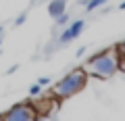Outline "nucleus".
I'll list each match as a JSON object with an SVG mask.
<instances>
[{"label": "nucleus", "instance_id": "obj_1", "mask_svg": "<svg viewBox=\"0 0 125 121\" xmlns=\"http://www.w3.org/2000/svg\"><path fill=\"white\" fill-rule=\"evenodd\" d=\"M121 61H123V56H121L119 50L117 48H108V50H102V52L94 54L88 63L83 65V69H85L88 75L106 79V77H113L121 69Z\"/></svg>", "mask_w": 125, "mask_h": 121}, {"label": "nucleus", "instance_id": "obj_2", "mask_svg": "<svg viewBox=\"0 0 125 121\" xmlns=\"http://www.w3.org/2000/svg\"><path fill=\"white\" fill-rule=\"evenodd\" d=\"M85 84H88V73H85L83 67H77L73 69V71H69L67 75H62L61 79L56 81V86H54V96H56L58 100H65V98H71V96H75L77 92H81V90L85 88Z\"/></svg>", "mask_w": 125, "mask_h": 121}, {"label": "nucleus", "instance_id": "obj_3", "mask_svg": "<svg viewBox=\"0 0 125 121\" xmlns=\"http://www.w3.org/2000/svg\"><path fill=\"white\" fill-rule=\"evenodd\" d=\"M36 111H33V104L29 102H19L15 107H10L6 113H2L0 121H33Z\"/></svg>", "mask_w": 125, "mask_h": 121}, {"label": "nucleus", "instance_id": "obj_4", "mask_svg": "<svg viewBox=\"0 0 125 121\" xmlns=\"http://www.w3.org/2000/svg\"><path fill=\"white\" fill-rule=\"evenodd\" d=\"M83 27H85V21H83V19L73 21L71 25H69L67 29L58 36V42H61V44H67V42H71V40H75V38H79L81 32H83Z\"/></svg>", "mask_w": 125, "mask_h": 121}, {"label": "nucleus", "instance_id": "obj_5", "mask_svg": "<svg viewBox=\"0 0 125 121\" xmlns=\"http://www.w3.org/2000/svg\"><path fill=\"white\" fill-rule=\"evenodd\" d=\"M65 9H67V0H52L48 4V15L52 19H56V17H61L65 13Z\"/></svg>", "mask_w": 125, "mask_h": 121}, {"label": "nucleus", "instance_id": "obj_6", "mask_svg": "<svg viewBox=\"0 0 125 121\" xmlns=\"http://www.w3.org/2000/svg\"><path fill=\"white\" fill-rule=\"evenodd\" d=\"M102 4H106V0H88V2H85V11H94V9H100V6Z\"/></svg>", "mask_w": 125, "mask_h": 121}, {"label": "nucleus", "instance_id": "obj_7", "mask_svg": "<svg viewBox=\"0 0 125 121\" xmlns=\"http://www.w3.org/2000/svg\"><path fill=\"white\" fill-rule=\"evenodd\" d=\"M54 21H56V27H62V25H67V23H69V15H67V13H62L61 17H56Z\"/></svg>", "mask_w": 125, "mask_h": 121}, {"label": "nucleus", "instance_id": "obj_8", "mask_svg": "<svg viewBox=\"0 0 125 121\" xmlns=\"http://www.w3.org/2000/svg\"><path fill=\"white\" fill-rule=\"evenodd\" d=\"M40 92H42V86H40V84H33V86L29 88V96H31V98L40 96Z\"/></svg>", "mask_w": 125, "mask_h": 121}, {"label": "nucleus", "instance_id": "obj_9", "mask_svg": "<svg viewBox=\"0 0 125 121\" xmlns=\"http://www.w3.org/2000/svg\"><path fill=\"white\" fill-rule=\"evenodd\" d=\"M25 19H27V15H19V17L15 19V25H23V23H25Z\"/></svg>", "mask_w": 125, "mask_h": 121}, {"label": "nucleus", "instance_id": "obj_10", "mask_svg": "<svg viewBox=\"0 0 125 121\" xmlns=\"http://www.w3.org/2000/svg\"><path fill=\"white\" fill-rule=\"evenodd\" d=\"M38 84H40V86H48L50 79H48V77H40V79H38Z\"/></svg>", "mask_w": 125, "mask_h": 121}, {"label": "nucleus", "instance_id": "obj_11", "mask_svg": "<svg viewBox=\"0 0 125 121\" xmlns=\"http://www.w3.org/2000/svg\"><path fill=\"white\" fill-rule=\"evenodd\" d=\"M19 69V65H13V67H9V71H6V75H10V73H15Z\"/></svg>", "mask_w": 125, "mask_h": 121}, {"label": "nucleus", "instance_id": "obj_12", "mask_svg": "<svg viewBox=\"0 0 125 121\" xmlns=\"http://www.w3.org/2000/svg\"><path fill=\"white\" fill-rule=\"evenodd\" d=\"M33 121H48V119H46V115H36Z\"/></svg>", "mask_w": 125, "mask_h": 121}, {"label": "nucleus", "instance_id": "obj_13", "mask_svg": "<svg viewBox=\"0 0 125 121\" xmlns=\"http://www.w3.org/2000/svg\"><path fill=\"white\" fill-rule=\"evenodd\" d=\"M119 9H121V11H125V0H123V2L119 4Z\"/></svg>", "mask_w": 125, "mask_h": 121}, {"label": "nucleus", "instance_id": "obj_14", "mask_svg": "<svg viewBox=\"0 0 125 121\" xmlns=\"http://www.w3.org/2000/svg\"><path fill=\"white\" fill-rule=\"evenodd\" d=\"M0 44H2V33H0Z\"/></svg>", "mask_w": 125, "mask_h": 121}, {"label": "nucleus", "instance_id": "obj_15", "mask_svg": "<svg viewBox=\"0 0 125 121\" xmlns=\"http://www.w3.org/2000/svg\"><path fill=\"white\" fill-rule=\"evenodd\" d=\"M2 32H4V29H2V25H0V33H2Z\"/></svg>", "mask_w": 125, "mask_h": 121}, {"label": "nucleus", "instance_id": "obj_16", "mask_svg": "<svg viewBox=\"0 0 125 121\" xmlns=\"http://www.w3.org/2000/svg\"><path fill=\"white\" fill-rule=\"evenodd\" d=\"M123 58H125V54H123Z\"/></svg>", "mask_w": 125, "mask_h": 121}]
</instances>
